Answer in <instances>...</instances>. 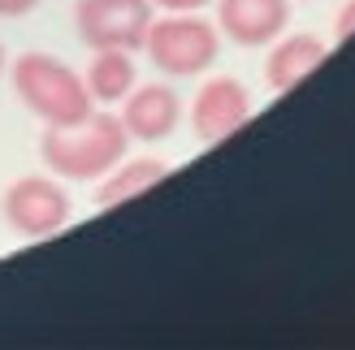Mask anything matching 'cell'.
I'll return each instance as SVG.
<instances>
[{
  "label": "cell",
  "mask_w": 355,
  "mask_h": 350,
  "mask_svg": "<svg viewBox=\"0 0 355 350\" xmlns=\"http://www.w3.org/2000/svg\"><path fill=\"white\" fill-rule=\"evenodd\" d=\"M130 151V134L117 113H87L74 126H48L40 156L61 182H100Z\"/></svg>",
  "instance_id": "obj_1"
},
{
  "label": "cell",
  "mask_w": 355,
  "mask_h": 350,
  "mask_svg": "<svg viewBox=\"0 0 355 350\" xmlns=\"http://www.w3.org/2000/svg\"><path fill=\"white\" fill-rule=\"evenodd\" d=\"M17 100L26 104L44 126H74L87 113H96V100L87 91V78L74 65H65L48 52H22L9 69Z\"/></svg>",
  "instance_id": "obj_2"
},
{
  "label": "cell",
  "mask_w": 355,
  "mask_h": 350,
  "mask_svg": "<svg viewBox=\"0 0 355 350\" xmlns=\"http://www.w3.org/2000/svg\"><path fill=\"white\" fill-rule=\"evenodd\" d=\"M148 61L169 78H195L217 65L221 57V30L204 22L200 13H161L152 17L148 39H144Z\"/></svg>",
  "instance_id": "obj_3"
},
{
  "label": "cell",
  "mask_w": 355,
  "mask_h": 350,
  "mask_svg": "<svg viewBox=\"0 0 355 350\" xmlns=\"http://www.w3.org/2000/svg\"><path fill=\"white\" fill-rule=\"evenodd\" d=\"M0 217L17 238H52L61 234L69 217H74V203H69V190L61 186L57 173H26V178L9 182L5 199H0Z\"/></svg>",
  "instance_id": "obj_4"
},
{
  "label": "cell",
  "mask_w": 355,
  "mask_h": 350,
  "mask_svg": "<svg viewBox=\"0 0 355 350\" xmlns=\"http://www.w3.org/2000/svg\"><path fill=\"white\" fill-rule=\"evenodd\" d=\"M156 17L152 0H78L74 30L87 48H126L139 52L148 39V26Z\"/></svg>",
  "instance_id": "obj_5"
},
{
  "label": "cell",
  "mask_w": 355,
  "mask_h": 350,
  "mask_svg": "<svg viewBox=\"0 0 355 350\" xmlns=\"http://www.w3.org/2000/svg\"><path fill=\"white\" fill-rule=\"evenodd\" d=\"M252 91L234 78V74H217L208 78L191 100V134L195 143L217 147L225 138H234L247 121H252Z\"/></svg>",
  "instance_id": "obj_6"
},
{
  "label": "cell",
  "mask_w": 355,
  "mask_h": 350,
  "mask_svg": "<svg viewBox=\"0 0 355 350\" xmlns=\"http://www.w3.org/2000/svg\"><path fill=\"white\" fill-rule=\"evenodd\" d=\"M121 126H126L130 138L139 143H161L178 130V121H182V100L169 82H144L135 86V91L121 100Z\"/></svg>",
  "instance_id": "obj_7"
},
{
  "label": "cell",
  "mask_w": 355,
  "mask_h": 350,
  "mask_svg": "<svg viewBox=\"0 0 355 350\" xmlns=\"http://www.w3.org/2000/svg\"><path fill=\"white\" fill-rule=\"evenodd\" d=\"M291 22V0H217V30L239 48L273 44Z\"/></svg>",
  "instance_id": "obj_8"
},
{
  "label": "cell",
  "mask_w": 355,
  "mask_h": 350,
  "mask_svg": "<svg viewBox=\"0 0 355 350\" xmlns=\"http://www.w3.org/2000/svg\"><path fill=\"white\" fill-rule=\"evenodd\" d=\"M325 57H329V48L316 35H286V39L277 35V44L264 57V82L273 91H295L308 74H316L325 65Z\"/></svg>",
  "instance_id": "obj_9"
},
{
  "label": "cell",
  "mask_w": 355,
  "mask_h": 350,
  "mask_svg": "<svg viewBox=\"0 0 355 350\" xmlns=\"http://www.w3.org/2000/svg\"><path fill=\"white\" fill-rule=\"evenodd\" d=\"M165 178H169V165L156 160V156H135V160H121L117 169H109L100 178L96 203L100 208H121V203H130L139 195H152Z\"/></svg>",
  "instance_id": "obj_10"
},
{
  "label": "cell",
  "mask_w": 355,
  "mask_h": 350,
  "mask_svg": "<svg viewBox=\"0 0 355 350\" xmlns=\"http://www.w3.org/2000/svg\"><path fill=\"white\" fill-rule=\"evenodd\" d=\"M87 91L96 104H121L135 86H139V69H135V52L126 48H96L92 61L83 69Z\"/></svg>",
  "instance_id": "obj_11"
},
{
  "label": "cell",
  "mask_w": 355,
  "mask_h": 350,
  "mask_svg": "<svg viewBox=\"0 0 355 350\" xmlns=\"http://www.w3.org/2000/svg\"><path fill=\"white\" fill-rule=\"evenodd\" d=\"M334 39L338 44L355 39V0H347V5L338 9V17H334Z\"/></svg>",
  "instance_id": "obj_12"
},
{
  "label": "cell",
  "mask_w": 355,
  "mask_h": 350,
  "mask_svg": "<svg viewBox=\"0 0 355 350\" xmlns=\"http://www.w3.org/2000/svg\"><path fill=\"white\" fill-rule=\"evenodd\" d=\"M161 13H200L208 5H217V0H152Z\"/></svg>",
  "instance_id": "obj_13"
},
{
  "label": "cell",
  "mask_w": 355,
  "mask_h": 350,
  "mask_svg": "<svg viewBox=\"0 0 355 350\" xmlns=\"http://www.w3.org/2000/svg\"><path fill=\"white\" fill-rule=\"evenodd\" d=\"M31 9H40V0H0V17H26Z\"/></svg>",
  "instance_id": "obj_14"
},
{
  "label": "cell",
  "mask_w": 355,
  "mask_h": 350,
  "mask_svg": "<svg viewBox=\"0 0 355 350\" xmlns=\"http://www.w3.org/2000/svg\"><path fill=\"white\" fill-rule=\"evenodd\" d=\"M5 65H9V57H5V44H0V74H5Z\"/></svg>",
  "instance_id": "obj_15"
}]
</instances>
